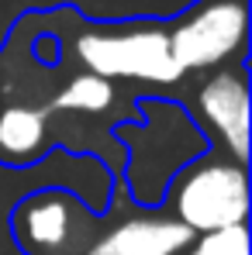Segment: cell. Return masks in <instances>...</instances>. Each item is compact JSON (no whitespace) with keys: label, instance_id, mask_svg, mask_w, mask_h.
I'll list each match as a JSON object with an SVG mask.
<instances>
[{"label":"cell","instance_id":"cell-1","mask_svg":"<svg viewBox=\"0 0 252 255\" xmlns=\"http://www.w3.org/2000/svg\"><path fill=\"white\" fill-rule=\"evenodd\" d=\"M138 111L145 121L118 125V138L128 145L125 183L135 204L159 207L173 176L211 152V138L180 104L145 97L138 100Z\"/></svg>","mask_w":252,"mask_h":255},{"label":"cell","instance_id":"cell-2","mask_svg":"<svg viewBox=\"0 0 252 255\" xmlns=\"http://www.w3.org/2000/svg\"><path fill=\"white\" fill-rule=\"evenodd\" d=\"M73 55L90 76L107 83L138 80V83H176L183 73L169 55L166 21H86L73 31Z\"/></svg>","mask_w":252,"mask_h":255},{"label":"cell","instance_id":"cell-3","mask_svg":"<svg viewBox=\"0 0 252 255\" xmlns=\"http://www.w3.org/2000/svg\"><path fill=\"white\" fill-rule=\"evenodd\" d=\"M173 221L190 235H208L249 221V172L232 159L204 152L173 176L166 197Z\"/></svg>","mask_w":252,"mask_h":255},{"label":"cell","instance_id":"cell-4","mask_svg":"<svg viewBox=\"0 0 252 255\" xmlns=\"http://www.w3.org/2000/svg\"><path fill=\"white\" fill-rule=\"evenodd\" d=\"M169 55L180 73H208L242 62L249 42V0H197L166 21Z\"/></svg>","mask_w":252,"mask_h":255},{"label":"cell","instance_id":"cell-5","mask_svg":"<svg viewBox=\"0 0 252 255\" xmlns=\"http://www.w3.org/2000/svg\"><path fill=\"white\" fill-rule=\"evenodd\" d=\"M10 235L24 255H83L104 231L100 217L76 193L45 186L17 200Z\"/></svg>","mask_w":252,"mask_h":255},{"label":"cell","instance_id":"cell-6","mask_svg":"<svg viewBox=\"0 0 252 255\" xmlns=\"http://www.w3.org/2000/svg\"><path fill=\"white\" fill-rule=\"evenodd\" d=\"M232 162L249 166V76L246 62L221 66L197 90V114ZM204 131V134H208Z\"/></svg>","mask_w":252,"mask_h":255},{"label":"cell","instance_id":"cell-7","mask_svg":"<svg viewBox=\"0 0 252 255\" xmlns=\"http://www.w3.org/2000/svg\"><path fill=\"white\" fill-rule=\"evenodd\" d=\"M194 235L173 217H131L104 231L83 255H180Z\"/></svg>","mask_w":252,"mask_h":255},{"label":"cell","instance_id":"cell-8","mask_svg":"<svg viewBox=\"0 0 252 255\" xmlns=\"http://www.w3.org/2000/svg\"><path fill=\"white\" fill-rule=\"evenodd\" d=\"M48 114L28 104H0V166L24 169L48 152Z\"/></svg>","mask_w":252,"mask_h":255},{"label":"cell","instance_id":"cell-9","mask_svg":"<svg viewBox=\"0 0 252 255\" xmlns=\"http://www.w3.org/2000/svg\"><path fill=\"white\" fill-rule=\"evenodd\" d=\"M114 104V83L100 80V76H76L69 80L66 90L55 97V111H83V114H97V111H107Z\"/></svg>","mask_w":252,"mask_h":255},{"label":"cell","instance_id":"cell-10","mask_svg":"<svg viewBox=\"0 0 252 255\" xmlns=\"http://www.w3.org/2000/svg\"><path fill=\"white\" fill-rule=\"evenodd\" d=\"M187 255H249V228L235 224L208 235H194Z\"/></svg>","mask_w":252,"mask_h":255}]
</instances>
